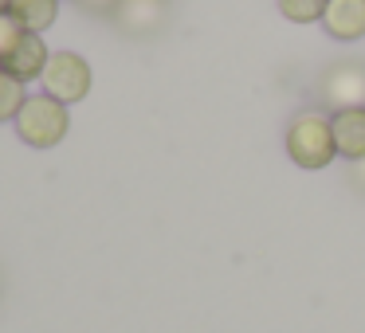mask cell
Masks as SVG:
<instances>
[{"label": "cell", "mask_w": 365, "mask_h": 333, "mask_svg": "<svg viewBox=\"0 0 365 333\" xmlns=\"http://www.w3.org/2000/svg\"><path fill=\"white\" fill-rule=\"evenodd\" d=\"M48 48H43V40L36 32H28L24 40L16 43V51H12L4 63H0V71H9L12 79L20 83H32V79H43V67H48Z\"/></svg>", "instance_id": "cell-6"}, {"label": "cell", "mask_w": 365, "mask_h": 333, "mask_svg": "<svg viewBox=\"0 0 365 333\" xmlns=\"http://www.w3.org/2000/svg\"><path fill=\"white\" fill-rule=\"evenodd\" d=\"M322 98L338 110H365V67L361 63H341L322 79Z\"/></svg>", "instance_id": "cell-4"}, {"label": "cell", "mask_w": 365, "mask_h": 333, "mask_svg": "<svg viewBox=\"0 0 365 333\" xmlns=\"http://www.w3.org/2000/svg\"><path fill=\"white\" fill-rule=\"evenodd\" d=\"M9 9H12V0H0V16H4Z\"/></svg>", "instance_id": "cell-14"}, {"label": "cell", "mask_w": 365, "mask_h": 333, "mask_svg": "<svg viewBox=\"0 0 365 333\" xmlns=\"http://www.w3.org/2000/svg\"><path fill=\"white\" fill-rule=\"evenodd\" d=\"M24 102H28V98H24V83L12 79L9 71H0V122H4V118H16Z\"/></svg>", "instance_id": "cell-11"}, {"label": "cell", "mask_w": 365, "mask_h": 333, "mask_svg": "<svg viewBox=\"0 0 365 333\" xmlns=\"http://www.w3.org/2000/svg\"><path fill=\"white\" fill-rule=\"evenodd\" d=\"M287 153L299 169H326L334 161V126L330 114L322 110H302L287 126Z\"/></svg>", "instance_id": "cell-1"}, {"label": "cell", "mask_w": 365, "mask_h": 333, "mask_svg": "<svg viewBox=\"0 0 365 333\" xmlns=\"http://www.w3.org/2000/svg\"><path fill=\"white\" fill-rule=\"evenodd\" d=\"M83 9H91V12H118V4L122 0H79Z\"/></svg>", "instance_id": "cell-13"}, {"label": "cell", "mask_w": 365, "mask_h": 333, "mask_svg": "<svg viewBox=\"0 0 365 333\" xmlns=\"http://www.w3.org/2000/svg\"><path fill=\"white\" fill-rule=\"evenodd\" d=\"M114 16L126 32H153L161 24V0H122Z\"/></svg>", "instance_id": "cell-9"}, {"label": "cell", "mask_w": 365, "mask_h": 333, "mask_svg": "<svg viewBox=\"0 0 365 333\" xmlns=\"http://www.w3.org/2000/svg\"><path fill=\"white\" fill-rule=\"evenodd\" d=\"M43 90L63 106L87 98V90H91L87 59L75 56V51H56V56L48 59V67H43Z\"/></svg>", "instance_id": "cell-3"}, {"label": "cell", "mask_w": 365, "mask_h": 333, "mask_svg": "<svg viewBox=\"0 0 365 333\" xmlns=\"http://www.w3.org/2000/svg\"><path fill=\"white\" fill-rule=\"evenodd\" d=\"M16 130H20V137H24L28 145L48 149V145L63 142V134H67V106L56 102L51 95L28 98V102L20 106V114H16Z\"/></svg>", "instance_id": "cell-2"}, {"label": "cell", "mask_w": 365, "mask_h": 333, "mask_svg": "<svg viewBox=\"0 0 365 333\" xmlns=\"http://www.w3.org/2000/svg\"><path fill=\"white\" fill-rule=\"evenodd\" d=\"M334 126V149L346 161H365V110H338L330 114Z\"/></svg>", "instance_id": "cell-5"}, {"label": "cell", "mask_w": 365, "mask_h": 333, "mask_svg": "<svg viewBox=\"0 0 365 333\" xmlns=\"http://www.w3.org/2000/svg\"><path fill=\"white\" fill-rule=\"evenodd\" d=\"M326 4L330 0H279V12L291 24H314V20L326 16Z\"/></svg>", "instance_id": "cell-10"}, {"label": "cell", "mask_w": 365, "mask_h": 333, "mask_svg": "<svg viewBox=\"0 0 365 333\" xmlns=\"http://www.w3.org/2000/svg\"><path fill=\"white\" fill-rule=\"evenodd\" d=\"M326 32L338 40H361L365 36V0H330L326 4Z\"/></svg>", "instance_id": "cell-7"}, {"label": "cell", "mask_w": 365, "mask_h": 333, "mask_svg": "<svg viewBox=\"0 0 365 333\" xmlns=\"http://www.w3.org/2000/svg\"><path fill=\"white\" fill-rule=\"evenodd\" d=\"M24 36H28V32H24V28H20L12 16H9V12L0 16V63H4V59H9L12 51H16V43L24 40Z\"/></svg>", "instance_id": "cell-12"}, {"label": "cell", "mask_w": 365, "mask_h": 333, "mask_svg": "<svg viewBox=\"0 0 365 333\" xmlns=\"http://www.w3.org/2000/svg\"><path fill=\"white\" fill-rule=\"evenodd\" d=\"M56 12H59V0H12L9 16L24 32H43V28L56 24Z\"/></svg>", "instance_id": "cell-8"}, {"label": "cell", "mask_w": 365, "mask_h": 333, "mask_svg": "<svg viewBox=\"0 0 365 333\" xmlns=\"http://www.w3.org/2000/svg\"><path fill=\"white\" fill-rule=\"evenodd\" d=\"M357 173H361V181H365V161H361V165H357Z\"/></svg>", "instance_id": "cell-15"}]
</instances>
